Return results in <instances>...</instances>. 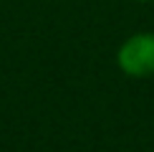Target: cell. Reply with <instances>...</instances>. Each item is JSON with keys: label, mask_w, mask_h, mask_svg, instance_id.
<instances>
[{"label": "cell", "mask_w": 154, "mask_h": 152, "mask_svg": "<svg viewBox=\"0 0 154 152\" xmlns=\"http://www.w3.org/2000/svg\"><path fill=\"white\" fill-rule=\"evenodd\" d=\"M119 68L131 79H144L154 74V33H134L119 46Z\"/></svg>", "instance_id": "6da1fadb"}, {"label": "cell", "mask_w": 154, "mask_h": 152, "mask_svg": "<svg viewBox=\"0 0 154 152\" xmlns=\"http://www.w3.org/2000/svg\"><path fill=\"white\" fill-rule=\"evenodd\" d=\"M137 3H152V0H137Z\"/></svg>", "instance_id": "7a4b0ae2"}]
</instances>
